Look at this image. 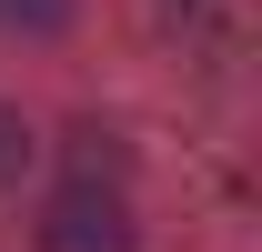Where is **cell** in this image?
I'll use <instances>...</instances> for the list:
<instances>
[{
  "label": "cell",
  "mask_w": 262,
  "mask_h": 252,
  "mask_svg": "<svg viewBox=\"0 0 262 252\" xmlns=\"http://www.w3.org/2000/svg\"><path fill=\"white\" fill-rule=\"evenodd\" d=\"M31 232H40V252H141V222H131L121 182H61Z\"/></svg>",
  "instance_id": "cell-1"
},
{
  "label": "cell",
  "mask_w": 262,
  "mask_h": 252,
  "mask_svg": "<svg viewBox=\"0 0 262 252\" xmlns=\"http://www.w3.org/2000/svg\"><path fill=\"white\" fill-rule=\"evenodd\" d=\"M71 10H81V0H0V31L10 40H61Z\"/></svg>",
  "instance_id": "cell-2"
},
{
  "label": "cell",
  "mask_w": 262,
  "mask_h": 252,
  "mask_svg": "<svg viewBox=\"0 0 262 252\" xmlns=\"http://www.w3.org/2000/svg\"><path fill=\"white\" fill-rule=\"evenodd\" d=\"M31 161H40V131L0 101V192H20V182H31Z\"/></svg>",
  "instance_id": "cell-3"
},
{
  "label": "cell",
  "mask_w": 262,
  "mask_h": 252,
  "mask_svg": "<svg viewBox=\"0 0 262 252\" xmlns=\"http://www.w3.org/2000/svg\"><path fill=\"white\" fill-rule=\"evenodd\" d=\"M171 10H202V0H171Z\"/></svg>",
  "instance_id": "cell-4"
}]
</instances>
